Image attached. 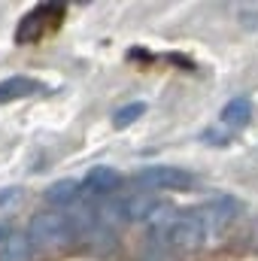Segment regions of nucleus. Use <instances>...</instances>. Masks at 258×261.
Returning a JSON list of instances; mask_svg holds the SVG:
<instances>
[{"instance_id": "obj_6", "label": "nucleus", "mask_w": 258, "mask_h": 261, "mask_svg": "<svg viewBox=\"0 0 258 261\" xmlns=\"http://www.w3.org/2000/svg\"><path fill=\"white\" fill-rule=\"evenodd\" d=\"M55 6H37V9H31L21 21H18V28H15V40L18 43H34V40H40L46 31H49V12H52Z\"/></svg>"}, {"instance_id": "obj_5", "label": "nucleus", "mask_w": 258, "mask_h": 261, "mask_svg": "<svg viewBox=\"0 0 258 261\" xmlns=\"http://www.w3.org/2000/svg\"><path fill=\"white\" fill-rule=\"evenodd\" d=\"M119 182H122L119 170H113V167H107V164H97V167L88 170V176H85V182H82V192L91 195V197H104V195H113V192L119 189Z\"/></svg>"}, {"instance_id": "obj_11", "label": "nucleus", "mask_w": 258, "mask_h": 261, "mask_svg": "<svg viewBox=\"0 0 258 261\" xmlns=\"http://www.w3.org/2000/svg\"><path fill=\"white\" fill-rule=\"evenodd\" d=\"M143 113H146V103H143V100L125 103V107H119V110L113 113V125H116V128H131L137 119H143Z\"/></svg>"}, {"instance_id": "obj_3", "label": "nucleus", "mask_w": 258, "mask_h": 261, "mask_svg": "<svg viewBox=\"0 0 258 261\" xmlns=\"http://www.w3.org/2000/svg\"><path fill=\"white\" fill-rule=\"evenodd\" d=\"M194 213H197V219H200L203 237H222V234L234 225V219H237V213H240V203L231 195H216V197H210V200H203Z\"/></svg>"}, {"instance_id": "obj_13", "label": "nucleus", "mask_w": 258, "mask_h": 261, "mask_svg": "<svg viewBox=\"0 0 258 261\" xmlns=\"http://www.w3.org/2000/svg\"><path fill=\"white\" fill-rule=\"evenodd\" d=\"M6 234H9V228H6V225H0V243L6 240Z\"/></svg>"}, {"instance_id": "obj_7", "label": "nucleus", "mask_w": 258, "mask_h": 261, "mask_svg": "<svg viewBox=\"0 0 258 261\" xmlns=\"http://www.w3.org/2000/svg\"><path fill=\"white\" fill-rule=\"evenodd\" d=\"M249 119H252V100H249V97H234V100H228V103L222 107V113H219V122L228 130H243L249 125Z\"/></svg>"}, {"instance_id": "obj_10", "label": "nucleus", "mask_w": 258, "mask_h": 261, "mask_svg": "<svg viewBox=\"0 0 258 261\" xmlns=\"http://www.w3.org/2000/svg\"><path fill=\"white\" fill-rule=\"evenodd\" d=\"M82 195V182L79 179H58V182H52L49 189H46V203L49 206H55V210H61V206H70V203H76Z\"/></svg>"}, {"instance_id": "obj_9", "label": "nucleus", "mask_w": 258, "mask_h": 261, "mask_svg": "<svg viewBox=\"0 0 258 261\" xmlns=\"http://www.w3.org/2000/svg\"><path fill=\"white\" fill-rule=\"evenodd\" d=\"M43 85L31 76H9L0 82V103H12V100H24L31 94H37Z\"/></svg>"}, {"instance_id": "obj_1", "label": "nucleus", "mask_w": 258, "mask_h": 261, "mask_svg": "<svg viewBox=\"0 0 258 261\" xmlns=\"http://www.w3.org/2000/svg\"><path fill=\"white\" fill-rule=\"evenodd\" d=\"M88 228L76 219V216H67L61 210H43L31 219L28 225V237L34 243V249H49V246H61V243H70L76 240L79 234H85Z\"/></svg>"}, {"instance_id": "obj_4", "label": "nucleus", "mask_w": 258, "mask_h": 261, "mask_svg": "<svg viewBox=\"0 0 258 261\" xmlns=\"http://www.w3.org/2000/svg\"><path fill=\"white\" fill-rule=\"evenodd\" d=\"M203 228H200V219L197 213H176L173 225L167 228L164 234V243L173 249V252H183V255H192L203 246Z\"/></svg>"}, {"instance_id": "obj_8", "label": "nucleus", "mask_w": 258, "mask_h": 261, "mask_svg": "<svg viewBox=\"0 0 258 261\" xmlns=\"http://www.w3.org/2000/svg\"><path fill=\"white\" fill-rule=\"evenodd\" d=\"M34 258V243L28 231H9L6 240L0 243V261H31Z\"/></svg>"}, {"instance_id": "obj_2", "label": "nucleus", "mask_w": 258, "mask_h": 261, "mask_svg": "<svg viewBox=\"0 0 258 261\" xmlns=\"http://www.w3.org/2000/svg\"><path fill=\"white\" fill-rule=\"evenodd\" d=\"M137 186L143 192H186L194 186V176L183 167H173V164H149V167H140L134 173Z\"/></svg>"}, {"instance_id": "obj_12", "label": "nucleus", "mask_w": 258, "mask_h": 261, "mask_svg": "<svg viewBox=\"0 0 258 261\" xmlns=\"http://www.w3.org/2000/svg\"><path fill=\"white\" fill-rule=\"evenodd\" d=\"M15 197H21V189H6V192H0V206H9Z\"/></svg>"}]
</instances>
